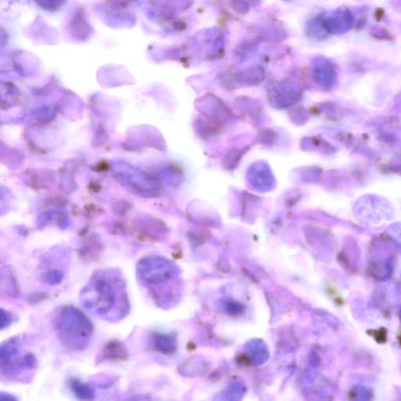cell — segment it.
Listing matches in <instances>:
<instances>
[{"mask_svg":"<svg viewBox=\"0 0 401 401\" xmlns=\"http://www.w3.org/2000/svg\"><path fill=\"white\" fill-rule=\"evenodd\" d=\"M81 304L92 315L108 322H119L130 310L126 282L114 269L97 271L80 294Z\"/></svg>","mask_w":401,"mask_h":401,"instance_id":"6da1fadb","label":"cell"},{"mask_svg":"<svg viewBox=\"0 0 401 401\" xmlns=\"http://www.w3.org/2000/svg\"><path fill=\"white\" fill-rule=\"evenodd\" d=\"M54 326L61 344L73 351H84L94 333L90 320L74 306L61 308L54 319Z\"/></svg>","mask_w":401,"mask_h":401,"instance_id":"7a4b0ae2","label":"cell"},{"mask_svg":"<svg viewBox=\"0 0 401 401\" xmlns=\"http://www.w3.org/2000/svg\"><path fill=\"white\" fill-rule=\"evenodd\" d=\"M21 340L11 338L1 346L0 359H1L2 373L15 376L21 370H32L37 366V358L31 353L19 358L21 351Z\"/></svg>","mask_w":401,"mask_h":401,"instance_id":"3957f363","label":"cell"},{"mask_svg":"<svg viewBox=\"0 0 401 401\" xmlns=\"http://www.w3.org/2000/svg\"><path fill=\"white\" fill-rule=\"evenodd\" d=\"M137 275L144 287L153 289L171 277L172 267L164 258L144 257L137 263Z\"/></svg>","mask_w":401,"mask_h":401,"instance_id":"277c9868","label":"cell"},{"mask_svg":"<svg viewBox=\"0 0 401 401\" xmlns=\"http://www.w3.org/2000/svg\"><path fill=\"white\" fill-rule=\"evenodd\" d=\"M317 20L324 37L327 34L335 36L346 34L351 32L356 24L355 15L346 7L336 9L327 17H318Z\"/></svg>","mask_w":401,"mask_h":401,"instance_id":"5b68a950","label":"cell"},{"mask_svg":"<svg viewBox=\"0 0 401 401\" xmlns=\"http://www.w3.org/2000/svg\"><path fill=\"white\" fill-rule=\"evenodd\" d=\"M315 71L319 79L324 81V83H333L336 74L333 63L327 58L318 57L315 62Z\"/></svg>","mask_w":401,"mask_h":401,"instance_id":"8992f818","label":"cell"},{"mask_svg":"<svg viewBox=\"0 0 401 401\" xmlns=\"http://www.w3.org/2000/svg\"><path fill=\"white\" fill-rule=\"evenodd\" d=\"M127 358L126 348L120 342H112L104 349L101 359L109 360H125Z\"/></svg>","mask_w":401,"mask_h":401,"instance_id":"52a82bcc","label":"cell"},{"mask_svg":"<svg viewBox=\"0 0 401 401\" xmlns=\"http://www.w3.org/2000/svg\"><path fill=\"white\" fill-rule=\"evenodd\" d=\"M70 387L72 391L79 399L90 400L95 398V392L90 386L77 380H72L70 382Z\"/></svg>","mask_w":401,"mask_h":401,"instance_id":"ba28073f","label":"cell"},{"mask_svg":"<svg viewBox=\"0 0 401 401\" xmlns=\"http://www.w3.org/2000/svg\"><path fill=\"white\" fill-rule=\"evenodd\" d=\"M154 345L157 351L165 353H170L173 346L170 338L161 335H155Z\"/></svg>","mask_w":401,"mask_h":401,"instance_id":"9c48e42d","label":"cell"},{"mask_svg":"<svg viewBox=\"0 0 401 401\" xmlns=\"http://www.w3.org/2000/svg\"><path fill=\"white\" fill-rule=\"evenodd\" d=\"M62 272L58 270H51L46 272L43 276L45 283L50 284V286H57L61 283L63 280Z\"/></svg>","mask_w":401,"mask_h":401,"instance_id":"30bf717a","label":"cell"},{"mask_svg":"<svg viewBox=\"0 0 401 401\" xmlns=\"http://www.w3.org/2000/svg\"><path fill=\"white\" fill-rule=\"evenodd\" d=\"M13 322V316L7 311L1 309V329L2 330L9 326Z\"/></svg>","mask_w":401,"mask_h":401,"instance_id":"8fae6325","label":"cell"}]
</instances>
